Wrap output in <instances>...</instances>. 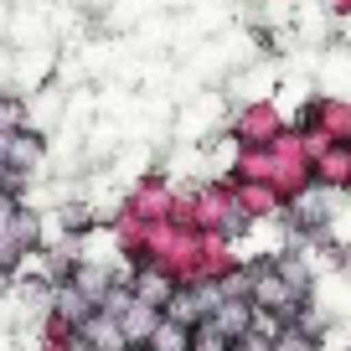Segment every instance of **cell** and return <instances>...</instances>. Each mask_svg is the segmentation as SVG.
<instances>
[{
  "mask_svg": "<svg viewBox=\"0 0 351 351\" xmlns=\"http://www.w3.org/2000/svg\"><path fill=\"white\" fill-rule=\"evenodd\" d=\"M130 351L124 346V330H119V320H109V315H99L93 310V320H88L83 330H77V351Z\"/></svg>",
  "mask_w": 351,
  "mask_h": 351,
  "instance_id": "7a4b0ae2",
  "label": "cell"
},
{
  "mask_svg": "<svg viewBox=\"0 0 351 351\" xmlns=\"http://www.w3.org/2000/svg\"><path fill=\"white\" fill-rule=\"evenodd\" d=\"M269 351H320V341L310 336V330H300V326H285L274 341H269Z\"/></svg>",
  "mask_w": 351,
  "mask_h": 351,
  "instance_id": "5b68a950",
  "label": "cell"
},
{
  "mask_svg": "<svg viewBox=\"0 0 351 351\" xmlns=\"http://www.w3.org/2000/svg\"><path fill=\"white\" fill-rule=\"evenodd\" d=\"M191 336H197V330H186V326H176V320L160 315V326H155V336H150L145 351H191Z\"/></svg>",
  "mask_w": 351,
  "mask_h": 351,
  "instance_id": "277c9868",
  "label": "cell"
},
{
  "mask_svg": "<svg viewBox=\"0 0 351 351\" xmlns=\"http://www.w3.org/2000/svg\"><path fill=\"white\" fill-rule=\"evenodd\" d=\"M336 191L326 186H310V191H295V207H289V222H295L300 232H320L330 222V212H336Z\"/></svg>",
  "mask_w": 351,
  "mask_h": 351,
  "instance_id": "6da1fadb",
  "label": "cell"
},
{
  "mask_svg": "<svg viewBox=\"0 0 351 351\" xmlns=\"http://www.w3.org/2000/svg\"><path fill=\"white\" fill-rule=\"evenodd\" d=\"M232 130H238V134H243L248 145H253V140H258V145H274L285 124L274 119V109H258V104H248V109L238 114V124H232Z\"/></svg>",
  "mask_w": 351,
  "mask_h": 351,
  "instance_id": "3957f363",
  "label": "cell"
}]
</instances>
